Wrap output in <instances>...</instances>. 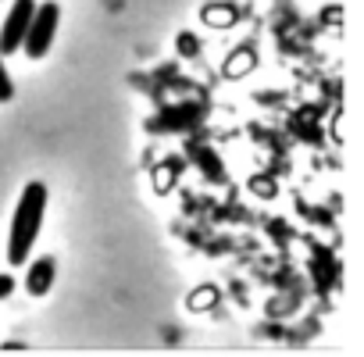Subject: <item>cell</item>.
<instances>
[{
  "mask_svg": "<svg viewBox=\"0 0 364 357\" xmlns=\"http://www.w3.org/2000/svg\"><path fill=\"white\" fill-rule=\"evenodd\" d=\"M33 11H36V0H11V8L4 15V26H0V58L22 50V40L29 33Z\"/></svg>",
  "mask_w": 364,
  "mask_h": 357,
  "instance_id": "3",
  "label": "cell"
},
{
  "mask_svg": "<svg viewBox=\"0 0 364 357\" xmlns=\"http://www.w3.org/2000/svg\"><path fill=\"white\" fill-rule=\"evenodd\" d=\"M250 193L272 201V197L279 193V190H275V178H272V175H254V178H250Z\"/></svg>",
  "mask_w": 364,
  "mask_h": 357,
  "instance_id": "11",
  "label": "cell"
},
{
  "mask_svg": "<svg viewBox=\"0 0 364 357\" xmlns=\"http://www.w3.org/2000/svg\"><path fill=\"white\" fill-rule=\"evenodd\" d=\"M257 68V47L250 43V40H240L232 50H229V58H225V65H222V75L229 79V82H240L247 72H254Z\"/></svg>",
  "mask_w": 364,
  "mask_h": 357,
  "instance_id": "4",
  "label": "cell"
},
{
  "mask_svg": "<svg viewBox=\"0 0 364 357\" xmlns=\"http://www.w3.org/2000/svg\"><path fill=\"white\" fill-rule=\"evenodd\" d=\"M15 100V79L4 65V58H0V104H11Z\"/></svg>",
  "mask_w": 364,
  "mask_h": 357,
  "instance_id": "12",
  "label": "cell"
},
{
  "mask_svg": "<svg viewBox=\"0 0 364 357\" xmlns=\"http://www.w3.org/2000/svg\"><path fill=\"white\" fill-rule=\"evenodd\" d=\"M178 161H164V164H157L154 168V190L164 197V193H171L175 190V183H178Z\"/></svg>",
  "mask_w": 364,
  "mask_h": 357,
  "instance_id": "8",
  "label": "cell"
},
{
  "mask_svg": "<svg viewBox=\"0 0 364 357\" xmlns=\"http://www.w3.org/2000/svg\"><path fill=\"white\" fill-rule=\"evenodd\" d=\"M47 183L33 178L29 186H22V197L15 204V218H11V233H8V265L22 268L26 257L33 254V243L43 229V215H47Z\"/></svg>",
  "mask_w": 364,
  "mask_h": 357,
  "instance_id": "1",
  "label": "cell"
},
{
  "mask_svg": "<svg viewBox=\"0 0 364 357\" xmlns=\"http://www.w3.org/2000/svg\"><path fill=\"white\" fill-rule=\"evenodd\" d=\"M193 107H178V111H168V114H161V118H154L150 122V129L154 132H178V129H186L190 122H193Z\"/></svg>",
  "mask_w": 364,
  "mask_h": 357,
  "instance_id": "7",
  "label": "cell"
},
{
  "mask_svg": "<svg viewBox=\"0 0 364 357\" xmlns=\"http://www.w3.org/2000/svg\"><path fill=\"white\" fill-rule=\"evenodd\" d=\"M58 22H61V4H58V0H43V4H36L33 22H29V33H26V40H22L26 58L43 61V58L50 54L54 36H58Z\"/></svg>",
  "mask_w": 364,
  "mask_h": 357,
  "instance_id": "2",
  "label": "cell"
},
{
  "mask_svg": "<svg viewBox=\"0 0 364 357\" xmlns=\"http://www.w3.org/2000/svg\"><path fill=\"white\" fill-rule=\"evenodd\" d=\"M15 293V279L11 275H0V300H8Z\"/></svg>",
  "mask_w": 364,
  "mask_h": 357,
  "instance_id": "13",
  "label": "cell"
},
{
  "mask_svg": "<svg viewBox=\"0 0 364 357\" xmlns=\"http://www.w3.org/2000/svg\"><path fill=\"white\" fill-rule=\"evenodd\" d=\"M200 18L211 29H232V26H240L243 11L232 4V0H208V4L200 8Z\"/></svg>",
  "mask_w": 364,
  "mask_h": 357,
  "instance_id": "6",
  "label": "cell"
},
{
  "mask_svg": "<svg viewBox=\"0 0 364 357\" xmlns=\"http://www.w3.org/2000/svg\"><path fill=\"white\" fill-rule=\"evenodd\" d=\"M178 54L182 58H200V50H204V43H200V36L197 33H178Z\"/></svg>",
  "mask_w": 364,
  "mask_h": 357,
  "instance_id": "10",
  "label": "cell"
},
{
  "mask_svg": "<svg viewBox=\"0 0 364 357\" xmlns=\"http://www.w3.org/2000/svg\"><path fill=\"white\" fill-rule=\"evenodd\" d=\"M54 279H58V261H54L50 254H43V257H36V261L29 265V272H26V293H29V297H47L50 286H54Z\"/></svg>",
  "mask_w": 364,
  "mask_h": 357,
  "instance_id": "5",
  "label": "cell"
},
{
  "mask_svg": "<svg viewBox=\"0 0 364 357\" xmlns=\"http://www.w3.org/2000/svg\"><path fill=\"white\" fill-rule=\"evenodd\" d=\"M193 161H197V168L211 178V183L225 178V168H222V161L215 157V150H211V146H197V150H193Z\"/></svg>",
  "mask_w": 364,
  "mask_h": 357,
  "instance_id": "9",
  "label": "cell"
}]
</instances>
